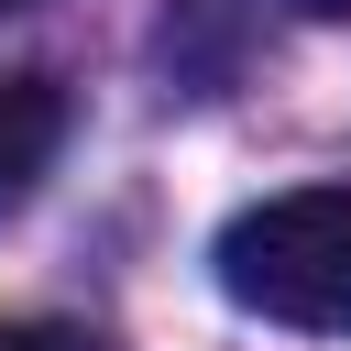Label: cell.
Segmentation results:
<instances>
[{
    "mask_svg": "<svg viewBox=\"0 0 351 351\" xmlns=\"http://www.w3.org/2000/svg\"><path fill=\"white\" fill-rule=\"evenodd\" d=\"M0 11H11V0H0Z\"/></svg>",
    "mask_w": 351,
    "mask_h": 351,
    "instance_id": "5b68a950",
    "label": "cell"
},
{
    "mask_svg": "<svg viewBox=\"0 0 351 351\" xmlns=\"http://www.w3.org/2000/svg\"><path fill=\"white\" fill-rule=\"evenodd\" d=\"M0 351H99L77 318H0Z\"/></svg>",
    "mask_w": 351,
    "mask_h": 351,
    "instance_id": "3957f363",
    "label": "cell"
},
{
    "mask_svg": "<svg viewBox=\"0 0 351 351\" xmlns=\"http://www.w3.org/2000/svg\"><path fill=\"white\" fill-rule=\"evenodd\" d=\"M55 154H66V88L55 77H0V208H22Z\"/></svg>",
    "mask_w": 351,
    "mask_h": 351,
    "instance_id": "7a4b0ae2",
    "label": "cell"
},
{
    "mask_svg": "<svg viewBox=\"0 0 351 351\" xmlns=\"http://www.w3.org/2000/svg\"><path fill=\"white\" fill-rule=\"evenodd\" d=\"M208 274L241 318L351 340V186H285L219 219Z\"/></svg>",
    "mask_w": 351,
    "mask_h": 351,
    "instance_id": "6da1fadb",
    "label": "cell"
},
{
    "mask_svg": "<svg viewBox=\"0 0 351 351\" xmlns=\"http://www.w3.org/2000/svg\"><path fill=\"white\" fill-rule=\"evenodd\" d=\"M296 11H307V22H351V0H296Z\"/></svg>",
    "mask_w": 351,
    "mask_h": 351,
    "instance_id": "277c9868",
    "label": "cell"
}]
</instances>
